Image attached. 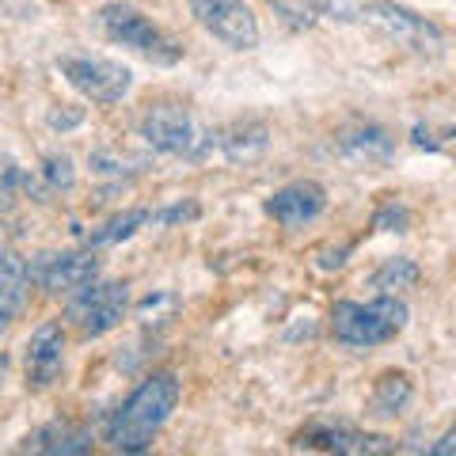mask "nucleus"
I'll use <instances>...</instances> for the list:
<instances>
[{
  "label": "nucleus",
  "mask_w": 456,
  "mask_h": 456,
  "mask_svg": "<svg viewBox=\"0 0 456 456\" xmlns=\"http://www.w3.org/2000/svg\"><path fill=\"white\" fill-rule=\"evenodd\" d=\"M179 399H183V384L175 373H149L118 407H114V415L107 419L103 441L114 452L152 449L160 430L167 426V419L175 415Z\"/></svg>",
  "instance_id": "obj_1"
},
{
  "label": "nucleus",
  "mask_w": 456,
  "mask_h": 456,
  "mask_svg": "<svg viewBox=\"0 0 456 456\" xmlns=\"http://www.w3.org/2000/svg\"><path fill=\"white\" fill-rule=\"evenodd\" d=\"M137 137L152 152L175 156V160H187V164H202L217 152V130H209L183 103H149L137 114Z\"/></svg>",
  "instance_id": "obj_2"
},
{
  "label": "nucleus",
  "mask_w": 456,
  "mask_h": 456,
  "mask_svg": "<svg viewBox=\"0 0 456 456\" xmlns=\"http://www.w3.org/2000/svg\"><path fill=\"white\" fill-rule=\"evenodd\" d=\"M407 305L395 293H377L373 301H335L331 338L346 350H377L403 335Z\"/></svg>",
  "instance_id": "obj_3"
},
{
  "label": "nucleus",
  "mask_w": 456,
  "mask_h": 456,
  "mask_svg": "<svg viewBox=\"0 0 456 456\" xmlns=\"http://www.w3.org/2000/svg\"><path fill=\"white\" fill-rule=\"evenodd\" d=\"M99 31H103V38L114 42V46L145 57L149 65L171 69V65L183 61L179 38L171 31H164L160 23L152 16H145V12L137 4H130V0H110V4L99 8Z\"/></svg>",
  "instance_id": "obj_4"
},
{
  "label": "nucleus",
  "mask_w": 456,
  "mask_h": 456,
  "mask_svg": "<svg viewBox=\"0 0 456 456\" xmlns=\"http://www.w3.org/2000/svg\"><path fill=\"white\" fill-rule=\"evenodd\" d=\"M130 316V281H88L77 293H69L65 301V323L73 331L92 342L110 335L114 327H122V320Z\"/></svg>",
  "instance_id": "obj_5"
},
{
  "label": "nucleus",
  "mask_w": 456,
  "mask_h": 456,
  "mask_svg": "<svg viewBox=\"0 0 456 456\" xmlns=\"http://www.w3.org/2000/svg\"><path fill=\"white\" fill-rule=\"evenodd\" d=\"M57 73L65 77V84L80 99H88L95 107H118L134 92L130 65L103 53H61L57 57Z\"/></svg>",
  "instance_id": "obj_6"
},
{
  "label": "nucleus",
  "mask_w": 456,
  "mask_h": 456,
  "mask_svg": "<svg viewBox=\"0 0 456 456\" xmlns=\"http://www.w3.org/2000/svg\"><path fill=\"white\" fill-rule=\"evenodd\" d=\"M358 16L365 27H373L380 38H388L411 53L434 57V53H441V46H445V31H441L434 20L419 16V12L407 8V4H395V0H369V4L358 8Z\"/></svg>",
  "instance_id": "obj_7"
},
{
  "label": "nucleus",
  "mask_w": 456,
  "mask_h": 456,
  "mask_svg": "<svg viewBox=\"0 0 456 456\" xmlns=\"http://www.w3.org/2000/svg\"><path fill=\"white\" fill-rule=\"evenodd\" d=\"M191 20L228 50H259L263 27L248 0H187Z\"/></svg>",
  "instance_id": "obj_8"
},
{
  "label": "nucleus",
  "mask_w": 456,
  "mask_h": 456,
  "mask_svg": "<svg viewBox=\"0 0 456 456\" xmlns=\"http://www.w3.org/2000/svg\"><path fill=\"white\" fill-rule=\"evenodd\" d=\"M27 274H31L35 289H42L46 297H69V293H77L80 285L99 278V259H95L92 248L46 251V255H38V259L27 263Z\"/></svg>",
  "instance_id": "obj_9"
},
{
  "label": "nucleus",
  "mask_w": 456,
  "mask_h": 456,
  "mask_svg": "<svg viewBox=\"0 0 456 456\" xmlns=\"http://www.w3.org/2000/svg\"><path fill=\"white\" fill-rule=\"evenodd\" d=\"M65 354H69V338H65V323L61 320H42L31 338H27V354H23V377H27V392H46L53 388L65 373Z\"/></svg>",
  "instance_id": "obj_10"
},
{
  "label": "nucleus",
  "mask_w": 456,
  "mask_h": 456,
  "mask_svg": "<svg viewBox=\"0 0 456 456\" xmlns=\"http://www.w3.org/2000/svg\"><path fill=\"white\" fill-rule=\"evenodd\" d=\"M263 209L274 224L297 232V228L312 224L327 209V191L316 179H293V183H285V187H278L274 194H270Z\"/></svg>",
  "instance_id": "obj_11"
},
{
  "label": "nucleus",
  "mask_w": 456,
  "mask_h": 456,
  "mask_svg": "<svg viewBox=\"0 0 456 456\" xmlns=\"http://www.w3.org/2000/svg\"><path fill=\"white\" fill-rule=\"evenodd\" d=\"M297 449H320V452H346V456H373V452H392L395 441L384 434H362L354 426H331V422H316L308 430L297 434L293 441Z\"/></svg>",
  "instance_id": "obj_12"
},
{
  "label": "nucleus",
  "mask_w": 456,
  "mask_h": 456,
  "mask_svg": "<svg viewBox=\"0 0 456 456\" xmlns=\"http://www.w3.org/2000/svg\"><path fill=\"white\" fill-rule=\"evenodd\" d=\"M335 152L354 164H388L395 156V137L380 122L358 118V122H346L335 134Z\"/></svg>",
  "instance_id": "obj_13"
},
{
  "label": "nucleus",
  "mask_w": 456,
  "mask_h": 456,
  "mask_svg": "<svg viewBox=\"0 0 456 456\" xmlns=\"http://www.w3.org/2000/svg\"><path fill=\"white\" fill-rule=\"evenodd\" d=\"M20 449L46 452V456H80V452H92V430L73 419H57V422H46L27 434Z\"/></svg>",
  "instance_id": "obj_14"
},
{
  "label": "nucleus",
  "mask_w": 456,
  "mask_h": 456,
  "mask_svg": "<svg viewBox=\"0 0 456 456\" xmlns=\"http://www.w3.org/2000/svg\"><path fill=\"white\" fill-rule=\"evenodd\" d=\"M217 149L228 164H255L270 149V126L263 118H236L217 130Z\"/></svg>",
  "instance_id": "obj_15"
},
{
  "label": "nucleus",
  "mask_w": 456,
  "mask_h": 456,
  "mask_svg": "<svg viewBox=\"0 0 456 456\" xmlns=\"http://www.w3.org/2000/svg\"><path fill=\"white\" fill-rule=\"evenodd\" d=\"M415 399V380H411L403 369H388L373 380V388L365 395V415L373 422H388V419H399L403 411L411 407Z\"/></svg>",
  "instance_id": "obj_16"
},
{
  "label": "nucleus",
  "mask_w": 456,
  "mask_h": 456,
  "mask_svg": "<svg viewBox=\"0 0 456 456\" xmlns=\"http://www.w3.org/2000/svg\"><path fill=\"white\" fill-rule=\"evenodd\" d=\"M73 187H77V164L69 152H46L42 164L31 171V179H27V194L38 198V202L69 194Z\"/></svg>",
  "instance_id": "obj_17"
},
{
  "label": "nucleus",
  "mask_w": 456,
  "mask_h": 456,
  "mask_svg": "<svg viewBox=\"0 0 456 456\" xmlns=\"http://www.w3.org/2000/svg\"><path fill=\"white\" fill-rule=\"evenodd\" d=\"M27 293H31V274H27V263L12 255V263L0 270V338H4L8 327L23 316Z\"/></svg>",
  "instance_id": "obj_18"
},
{
  "label": "nucleus",
  "mask_w": 456,
  "mask_h": 456,
  "mask_svg": "<svg viewBox=\"0 0 456 456\" xmlns=\"http://www.w3.org/2000/svg\"><path fill=\"white\" fill-rule=\"evenodd\" d=\"M152 224V209L149 206H130V209H122V213H114V217H107L103 224H95L88 240H84V248H114V244H126V240H134L141 228Z\"/></svg>",
  "instance_id": "obj_19"
},
{
  "label": "nucleus",
  "mask_w": 456,
  "mask_h": 456,
  "mask_svg": "<svg viewBox=\"0 0 456 456\" xmlns=\"http://www.w3.org/2000/svg\"><path fill=\"white\" fill-rule=\"evenodd\" d=\"M88 167H92L95 179H107V183H114V187H122V183L145 175L149 160L145 156H134V152H122V149H95L88 156Z\"/></svg>",
  "instance_id": "obj_20"
},
{
  "label": "nucleus",
  "mask_w": 456,
  "mask_h": 456,
  "mask_svg": "<svg viewBox=\"0 0 456 456\" xmlns=\"http://www.w3.org/2000/svg\"><path fill=\"white\" fill-rule=\"evenodd\" d=\"M422 278V270L415 259H407V255H392V259H384L373 274H369V289L377 293H403V289H415Z\"/></svg>",
  "instance_id": "obj_21"
},
{
  "label": "nucleus",
  "mask_w": 456,
  "mask_h": 456,
  "mask_svg": "<svg viewBox=\"0 0 456 456\" xmlns=\"http://www.w3.org/2000/svg\"><path fill=\"white\" fill-rule=\"evenodd\" d=\"M27 179H31V171H27L12 152H0V213L16 209V202L27 194Z\"/></svg>",
  "instance_id": "obj_22"
},
{
  "label": "nucleus",
  "mask_w": 456,
  "mask_h": 456,
  "mask_svg": "<svg viewBox=\"0 0 456 456\" xmlns=\"http://www.w3.org/2000/svg\"><path fill=\"white\" fill-rule=\"evenodd\" d=\"M373 228H377V232H407V228H411V209L403 202L380 206L377 217H373Z\"/></svg>",
  "instance_id": "obj_23"
},
{
  "label": "nucleus",
  "mask_w": 456,
  "mask_h": 456,
  "mask_svg": "<svg viewBox=\"0 0 456 456\" xmlns=\"http://www.w3.org/2000/svg\"><path fill=\"white\" fill-rule=\"evenodd\" d=\"M198 202H175L164 209H152V224H183V221H198Z\"/></svg>",
  "instance_id": "obj_24"
},
{
  "label": "nucleus",
  "mask_w": 456,
  "mask_h": 456,
  "mask_svg": "<svg viewBox=\"0 0 456 456\" xmlns=\"http://www.w3.org/2000/svg\"><path fill=\"white\" fill-rule=\"evenodd\" d=\"M46 122H50V130H77V126L84 122V107H73V110H65L61 103H57L50 114H46Z\"/></svg>",
  "instance_id": "obj_25"
},
{
  "label": "nucleus",
  "mask_w": 456,
  "mask_h": 456,
  "mask_svg": "<svg viewBox=\"0 0 456 456\" xmlns=\"http://www.w3.org/2000/svg\"><path fill=\"white\" fill-rule=\"evenodd\" d=\"M354 251V244H338V248H323L316 255V266L320 270H338V266H346V255Z\"/></svg>",
  "instance_id": "obj_26"
},
{
  "label": "nucleus",
  "mask_w": 456,
  "mask_h": 456,
  "mask_svg": "<svg viewBox=\"0 0 456 456\" xmlns=\"http://www.w3.org/2000/svg\"><path fill=\"white\" fill-rule=\"evenodd\" d=\"M430 452H434V456H456V422H452L449 430H445V434H441V437L434 441V445H430Z\"/></svg>",
  "instance_id": "obj_27"
},
{
  "label": "nucleus",
  "mask_w": 456,
  "mask_h": 456,
  "mask_svg": "<svg viewBox=\"0 0 456 456\" xmlns=\"http://www.w3.org/2000/svg\"><path fill=\"white\" fill-rule=\"evenodd\" d=\"M8 369H12V358L0 350V388H4V380H8Z\"/></svg>",
  "instance_id": "obj_28"
},
{
  "label": "nucleus",
  "mask_w": 456,
  "mask_h": 456,
  "mask_svg": "<svg viewBox=\"0 0 456 456\" xmlns=\"http://www.w3.org/2000/svg\"><path fill=\"white\" fill-rule=\"evenodd\" d=\"M8 263H12V255H8V251H4V248H0V270H4V266H8Z\"/></svg>",
  "instance_id": "obj_29"
}]
</instances>
